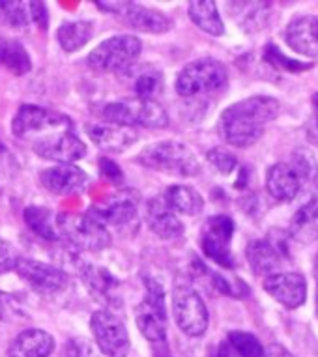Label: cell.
I'll use <instances>...</instances> for the list:
<instances>
[{"mask_svg": "<svg viewBox=\"0 0 318 357\" xmlns=\"http://www.w3.org/2000/svg\"><path fill=\"white\" fill-rule=\"evenodd\" d=\"M13 135L29 144L40 158L59 165H73L86 153L70 116L53 109L23 105L12 122Z\"/></svg>", "mask_w": 318, "mask_h": 357, "instance_id": "obj_1", "label": "cell"}, {"mask_svg": "<svg viewBox=\"0 0 318 357\" xmlns=\"http://www.w3.org/2000/svg\"><path fill=\"white\" fill-rule=\"evenodd\" d=\"M279 114V101L270 96H253L230 105L221 114L219 131L229 144L253 146L264 135V126Z\"/></svg>", "mask_w": 318, "mask_h": 357, "instance_id": "obj_2", "label": "cell"}, {"mask_svg": "<svg viewBox=\"0 0 318 357\" xmlns=\"http://www.w3.org/2000/svg\"><path fill=\"white\" fill-rule=\"evenodd\" d=\"M137 163L146 169L159 170L172 176H197L201 172V163L186 144L176 141H159L148 144L139 155Z\"/></svg>", "mask_w": 318, "mask_h": 357, "instance_id": "obj_3", "label": "cell"}, {"mask_svg": "<svg viewBox=\"0 0 318 357\" xmlns=\"http://www.w3.org/2000/svg\"><path fill=\"white\" fill-rule=\"evenodd\" d=\"M103 118L122 128L159 129L169 126V114L158 101L126 98L103 107Z\"/></svg>", "mask_w": 318, "mask_h": 357, "instance_id": "obj_4", "label": "cell"}, {"mask_svg": "<svg viewBox=\"0 0 318 357\" xmlns=\"http://www.w3.org/2000/svg\"><path fill=\"white\" fill-rule=\"evenodd\" d=\"M229 75L219 60L201 59L183 66L176 77V92L182 98L213 94L227 86Z\"/></svg>", "mask_w": 318, "mask_h": 357, "instance_id": "obj_5", "label": "cell"}, {"mask_svg": "<svg viewBox=\"0 0 318 357\" xmlns=\"http://www.w3.org/2000/svg\"><path fill=\"white\" fill-rule=\"evenodd\" d=\"M141 49V40L135 36H112L109 40L101 41L100 45L89 54V64L98 71L124 73L135 66Z\"/></svg>", "mask_w": 318, "mask_h": 357, "instance_id": "obj_6", "label": "cell"}, {"mask_svg": "<svg viewBox=\"0 0 318 357\" xmlns=\"http://www.w3.org/2000/svg\"><path fill=\"white\" fill-rule=\"evenodd\" d=\"M56 227L71 245L83 251H101L111 245V234L103 222L90 213H64L56 217Z\"/></svg>", "mask_w": 318, "mask_h": 357, "instance_id": "obj_7", "label": "cell"}, {"mask_svg": "<svg viewBox=\"0 0 318 357\" xmlns=\"http://www.w3.org/2000/svg\"><path fill=\"white\" fill-rule=\"evenodd\" d=\"M146 296L135 310V324L144 339L153 344H163L167 340V307L165 292L158 281L146 279Z\"/></svg>", "mask_w": 318, "mask_h": 357, "instance_id": "obj_8", "label": "cell"}, {"mask_svg": "<svg viewBox=\"0 0 318 357\" xmlns=\"http://www.w3.org/2000/svg\"><path fill=\"white\" fill-rule=\"evenodd\" d=\"M172 314L178 328L189 337H201L206 333L208 309L199 292L189 284H176L172 290Z\"/></svg>", "mask_w": 318, "mask_h": 357, "instance_id": "obj_9", "label": "cell"}, {"mask_svg": "<svg viewBox=\"0 0 318 357\" xmlns=\"http://www.w3.org/2000/svg\"><path fill=\"white\" fill-rule=\"evenodd\" d=\"M90 329L100 351L107 357H126L131 342L126 324L111 310H96L90 317Z\"/></svg>", "mask_w": 318, "mask_h": 357, "instance_id": "obj_10", "label": "cell"}, {"mask_svg": "<svg viewBox=\"0 0 318 357\" xmlns=\"http://www.w3.org/2000/svg\"><path fill=\"white\" fill-rule=\"evenodd\" d=\"M234 234V221L229 215H213L210 217L201 232V247L208 258L213 262L232 268L234 257L230 252V241Z\"/></svg>", "mask_w": 318, "mask_h": 357, "instance_id": "obj_11", "label": "cell"}, {"mask_svg": "<svg viewBox=\"0 0 318 357\" xmlns=\"http://www.w3.org/2000/svg\"><path fill=\"white\" fill-rule=\"evenodd\" d=\"M13 271L29 284L32 290L45 296L62 292L68 287V275L51 264L40 262L34 258H17Z\"/></svg>", "mask_w": 318, "mask_h": 357, "instance_id": "obj_12", "label": "cell"}, {"mask_svg": "<svg viewBox=\"0 0 318 357\" xmlns=\"http://www.w3.org/2000/svg\"><path fill=\"white\" fill-rule=\"evenodd\" d=\"M264 290L287 309H298L305 303L307 282L300 273H273L266 277Z\"/></svg>", "mask_w": 318, "mask_h": 357, "instance_id": "obj_13", "label": "cell"}, {"mask_svg": "<svg viewBox=\"0 0 318 357\" xmlns=\"http://www.w3.org/2000/svg\"><path fill=\"white\" fill-rule=\"evenodd\" d=\"M137 200L139 195H135L131 189L120 191L118 195L111 197L105 204H98L92 208V213L96 219L103 225H114V227H126L135 222L137 219Z\"/></svg>", "mask_w": 318, "mask_h": 357, "instance_id": "obj_14", "label": "cell"}, {"mask_svg": "<svg viewBox=\"0 0 318 357\" xmlns=\"http://www.w3.org/2000/svg\"><path fill=\"white\" fill-rule=\"evenodd\" d=\"M43 188L54 195H73L83 191L89 176L77 165H56L40 172Z\"/></svg>", "mask_w": 318, "mask_h": 357, "instance_id": "obj_15", "label": "cell"}, {"mask_svg": "<svg viewBox=\"0 0 318 357\" xmlns=\"http://www.w3.org/2000/svg\"><path fill=\"white\" fill-rule=\"evenodd\" d=\"M146 222L153 234L161 240H176L183 236V225L178 215L169 208L163 195L153 197L146 202Z\"/></svg>", "mask_w": 318, "mask_h": 357, "instance_id": "obj_16", "label": "cell"}, {"mask_svg": "<svg viewBox=\"0 0 318 357\" xmlns=\"http://www.w3.org/2000/svg\"><path fill=\"white\" fill-rule=\"evenodd\" d=\"M287 43L301 56H318V15H300L287 26Z\"/></svg>", "mask_w": 318, "mask_h": 357, "instance_id": "obj_17", "label": "cell"}, {"mask_svg": "<svg viewBox=\"0 0 318 357\" xmlns=\"http://www.w3.org/2000/svg\"><path fill=\"white\" fill-rule=\"evenodd\" d=\"M79 275L83 279L84 287L89 288V292L94 296L98 301L103 303L118 305V288L120 282L111 271H107L105 268H100L96 264H86L83 262L79 266Z\"/></svg>", "mask_w": 318, "mask_h": 357, "instance_id": "obj_18", "label": "cell"}, {"mask_svg": "<svg viewBox=\"0 0 318 357\" xmlns=\"http://www.w3.org/2000/svg\"><path fill=\"white\" fill-rule=\"evenodd\" d=\"M54 351L53 335L43 329H24L12 340L8 357H51Z\"/></svg>", "mask_w": 318, "mask_h": 357, "instance_id": "obj_19", "label": "cell"}, {"mask_svg": "<svg viewBox=\"0 0 318 357\" xmlns=\"http://www.w3.org/2000/svg\"><path fill=\"white\" fill-rule=\"evenodd\" d=\"M89 137L96 146L112 153L124 152L139 139L137 131H133L131 128L114 126V123H96V126H90Z\"/></svg>", "mask_w": 318, "mask_h": 357, "instance_id": "obj_20", "label": "cell"}, {"mask_svg": "<svg viewBox=\"0 0 318 357\" xmlns=\"http://www.w3.org/2000/svg\"><path fill=\"white\" fill-rule=\"evenodd\" d=\"M285 247H281L275 240H253L249 241L245 249V257L251 270L257 275H273V271L281 264V255H285Z\"/></svg>", "mask_w": 318, "mask_h": 357, "instance_id": "obj_21", "label": "cell"}, {"mask_svg": "<svg viewBox=\"0 0 318 357\" xmlns=\"http://www.w3.org/2000/svg\"><path fill=\"white\" fill-rule=\"evenodd\" d=\"M122 15L131 29L141 30L146 34H163L172 29V19L167 17L165 13H161L159 10H150L135 2H128Z\"/></svg>", "mask_w": 318, "mask_h": 357, "instance_id": "obj_22", "label": "cell"}, {"mask_svg": "<svg viewBox=\"0 0 318 357\" xmlns=\"http://www.w3.org/2000/svg\"><path fill=\"white\" fill-rule=\"evenodd\" d=\"M300 188V178L294 172V169L290 167V163H277L268 170L266 189L275 200H281V202L294 200Z\"/></svg>", "mask_w": 318, "mask_h": 357, "instance_id": "obj_23", "label": "cell"}, {"mask_svg": "<svg viewBox=\"0 0 318 357\" xmlns=\"http://www.w3.org/2000/svg\"><path fill=\"white\" fill-rule=\"evenodd\" d=\"M290 236L300 243H312L318 240V197L296 211L290 222Z\"/></svg>", "mask_w": 318, "mask_h": 357, "instance_id": "obj_24", "label": "cell"}, {"mask_svg": "<svg viewBox=\"0 0 318 357\" xmlns=\"http://www.w3.org/2000/svg\"><path fill=\"white\" fill-rule=\"evenodd\" d=\"M128 73H130V84L135 92V98L156 101V98L163 92V75L152 66H139L137 70L131 68Z\"/></svg>", "mask_w": 318, "mask_h": 357, "instance_id": "obj_25", "label": "cell"}, {"mask_svg": "<svg viewBox=\"0 0 318 357\" xmlns=\"http://www.w3.org/2000/svg\"><path fill=\"white\" fill-rule=\"evenodd\" d=\"M163 199L174 213H183V215H197L204 208L201 193H197L193 188L188 185H171L165 189Z\"/></svg>", "mask_w": 318, "mask_h": 357, "instance_id": "obj_26", "label": "cell"}, {"mask_svg": "<svg viewBox=\"0 0 318 357\" xmlns=\"http://www.w3.org/2000/svg\"><path fill=\"white\" fill-rule=\"evenodd\" d=\"M188 13L191 21H193L202 32L210 36H223L225 24L221 21V15L218 12L215 2L210 0H199V2H189Z\"/></svg>", "mask_w": 318, "mask_h": 357, "instance_id": "obj_27", "label": "cell"}, {"mask_svg": "<svg viewBox=\"0 0 318 357\" xmlns=\"http://www.w3.org/2000/svg\"><path fill=\"white\" fill-rule=\"evenodd\" d=\"M0 66L12 71L13 75H24L32 70V60L17 40L0 36Z\"/></svg>", "mask_w": 318, "mask_h": 357, "instance_id": "obj_28", "label": "cell"}, {"mask_svg": "<svg viewBox=\"0 0 318 357\" xmlns=\"http://www.w3.org/2000/svg\"><path fill=\"white\" fill-rule=\"evenodd\" d=\"M92 36H94V23L90 21H68L60 24L56 32L60 47L64 49L66 53H75L84 47Z\"/></svg>", "mask_w": 318, "mask_h": 357, "instance_id": "obj_29", "label": "cell"}, {"mask_svg": "<svg viewBox=\"0 0 318 357\" xmlns=\"http://www.w3.org/2000/svg\"><path fill=\"white\" fill-rule=\"evenodd\" d=\"M24 222L29 225L32 232L43 238V240L56 241L60 238L59 227H56V219H54L53 211L42 206H29L24 210Z\"/></svg>", "mask_w": 318, "mask_h": 357, "instance_id": "obj_30", "label": "cell"}, {"mask_svg": "<svg viewBox=\"0 0 318 357\" xmlns=\"http://www.w3.org/2000/svg\"><path fill=\"white\" fill-rule=\"evenodd\" d=\"M290 167L294 169V172L300 178L301 185L303 183H312L318 176V163L315 153L309 148H296L292 152V159H290Z\"/></svg>", "mask_w": 318, "mask_h": 357, "instance_id": "obj_31", "label": "cell"}, {"mask_svg": "<svg viewBox=\"0 0 318 357\" xmlns=\"http://www.w3.org/2000/svg\"><path fill=\"white\" fill-rule=\"evenodd\" d=\"M227 344L234 350L238 357H264V346L253 333L248 331H230Z\"/></svg>", "mask_w": 318, "mask_h": 357, "instance_id": "obj_32", "label": "cell"}, {"mask_svg": "<svg viewBox=\"0 0 318 357\" xmlns=\"http://www.w3.org/2000/svg\"><path fill=\"white\" fill-rule=\"evenodd\" d=\"M30 23L29 2H0V24L8 29H24Z\"/></svg>", "mask_w": 318, "mask_h": 357, "instance_id": "obj_33", "label": "cell"}, {"mask_svg": "<svg viewBox=\"0 0 318 357\" xmlns=\"http://www.w3.org/2000/svg\"><path fill=\"white\" fill-rule=\"evenodd\" d=\"M208 161L221 172V174H230L232 170L238 167V161L230 152L223 150V148H213L208 152Z\"/></svg>", "mask_w": 318, "mask_h": 357, "instance_id": "obj_34", "label": "cell"}, {"mask_svg": "<svg viewBox=\"0 0 318 357\" xmlns=\"http://www.w3.org/2000/svg\"><path fill=\"white\" fill-rule=\"evenodd\" d=\"M62 357H98V351L86 339H70L66 342Z\"/></svg>", "mask_w": 318, "mask_h": 357, "instance_id": "obj_35", "label": "cell"}, {"mask_svg": "<svg viewBox=\"0 0 318 357\" xmlns=\"http://www.w3.org/2000/svg\"><path fill=\"white\" fill-rule=\"evenodd\" d=\"M17 252H15L12 243H8L6 240L0 238V275L12 271L17 264Z\"/></svg>", "mask_w": 318, "mask_h": 357, "instance_id": "obj_36", "label": "cell"}, {"mask_svg": "<svg viewBox=\"0 0 318 357\" xmlns=\"http://www.w3.org/2000/svg\"><path fill=\"white\" fill-rule=\"evenodd\" d=\"M100 174L112 183H120L124 180V172L120 170V167L107 158L100 159Z\"/></svg>", "mask_w": 318, "mask_h": 357, "instance_id": "obj_37", "label": "cell"}, {"mask_svg": "<svg viewBox=\"0 0 318 357\" xmlns=\"http://www.w3.org/2000/svg\"><path fill=\"white\" fill-rule=\"evenodd\" d=\"M29 13H30V21L34 24H38L40 29L45 30L49 26V15H47V8L43 2H29Z\"/></svg>", "mask_w": 318, "mask_h": 357, "instance_id": "obj_38", "label": "cell"}, {"mask_svg": "<svg viewBox=\"0 0 318 357\" xmlns=\"http://www.w3.org/2000/svg\"><path fill=\"white\" fill-rule=\"evenodd\" d=\"M268 53L271 54V56H268V59L273 62V64H283L287 70L290 71H301V70H307L309 68V64H300V62H296V60H287L285 59V54H281L277 49L273 47H268Z\"/></svg>", "mask_w": 318, "mask_h": 357, "instance_id": "obj_39", "label": "cell"}, {"mask_svg": "<svg viewBox=\"0 0 318 357\" xmlns=\"http://www.w3.org/2000/svg\"><path fill=\"white\" fill-rule=\"evenodd\" d=\"M17 310V305H15V299L6 292H0V320H8L12 318Z\"/></svg>", "mask_w": 318, "mask_h": 357, "instance_id": "obj_40", "label": "cell"}, {"mask_svg": "<svg viewBox=\"0 0 318 357\" xmlns=\"http://www.w3.org/2000/svg\"><path fill=\"white\" fill-rule=\"evenodd\" d=\"M307 137L318 144V94L312 96V118L307 128Z\"/></svg>", "mask_w": 318, "mask_h": 357, "instance_id": "obj_41", "label": "cell"}, {"mask_svg": "<svg viewBox=\"0 0 318 357\" xmlns=\"http://www.w3.org/2000/svg\"><path fill=\"white\" fill-rule=\"evenodd\" d=\"M96 6L100 10H105V12L111 13H122L128 6V2H96Z\"/></svg>", "mask_w": 318, "mask_h": 357, "instance_id": "obj_42", "label": "cell"}, {"mask_svg": "<svg viewBox=\"0 0 318 357\" xmlns=\"http://www.w3.org/2000/svg\"><path fill=\"white\" fill-rule=\"evenodd\" d=\"M268 357H294L289 350H285L283 346H271Z\"/></svg>", "mask_w": 318, "mask_h": 357, "instance_id": "obj_43", "label": "cell"}, {"mask_svg": "<svg viewBox=\"0 0 318 357\" xmlns=\"http://www.w3.org/2000/svg\"><path fill=\"white\" fill-rule=\"evenodd\" d=\"M212 357H230V351H229V344H219L218 348H215V351H213Z\"/></svg>", "mask_w": 318, "mask_h": 357, "instance_id": "obj_44", "label": "cell"}, {"mask_svg": "<svg viewBox=\"0 0 318 357\" xmlns=\"http://www.w3.org/2000/svg\"><path fill=\"white\" fill-rule=\"evenodd\" d=\"M317 310H318V287H317Z\"/></svg>", "mask_w": 318, "mask_h": 357, "instance_id": "obj_45", "label": "cell"}]
</instances>
